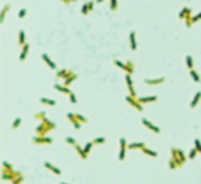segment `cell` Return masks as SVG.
Wrapping results in <instances>:
<instances>
[{"label": "cell", "mask_w": 201, "mask_h": 184, "mask_svg": "<svg viewBox=\"0 0 201 184\" xmlns=\"http://www.w3.org/2000/svg\"><path fill=\"white\" fill-rule=\"evenodd\" d=\"M39 102H41V104H46V106H50V107L57 106V102H55V101H53L52 98H41Z\"/></svg>", "instance_id": "cell-28"}, {"label": "cell", "mask_w": 201, "mask_h": 184, "mask_svg": "<svg viewBox=\"0 0 201 184\" xmlns=\"http://www.w3.org/2000/svg\"><path fill=\"white\" fill-rule=\"evenodd\" d=\"M186 66H187L189 71L193 69V57H192V55H187L186 57Z\"/></svg>", "instance_id": "cell-29"}, {"label": "cell", "mask_w": 201, "mask_h": 184, "mask_svg": "<svg viewBox=\"0 0 201 184\" xmlns=\"http://www.w3.org/2000/svg\"><path fill=\"white\" fill-rule=\"evenodd\" d=\"M21 124H22V118H21V116H17V118L13 120L11 127H13V129H17V127H21Z\"/></svg>", "instance_id": "cell-32"}, {"label": "cell", "mask_w": 201, "mask_h": 184, "mask_svg": "<svg viewBox=\"0 0 201 184\" xmlns=\"http://www.w3.org/2000/svg\"><path fill=\"white\" fill-rule=\"evenodd\" d=\"M126 85H127V90H129V95L134 96V98H138L137 91L134 88V80H132V74H126Z\"/></svg>", "instance_id": "cell-6"}, {"label": "cell", "mask_w": 201, "mask_h": 184, "mask_svg": "<svg viewBox=\"0 0 201 184\" xmlns=\"http://www.w3.org/2000/svg\"><path fill=\"white\" fill-rule=\"evenodd\" d=\"M190 77H192V80H193V82H196V84H198V82H201V77H199V74H198L195 69H190Z\"/></svg>", "instance_id": "cell-30"}, {"label": "cell", "mask_w": 201, "mask_h": 184, "mask_svg": "<svg viewBox=\"0 0 201 184\" xmlns=\"http://www.w3.org/2000/svg\"><path fill=\"white\" fill-rule=\"evenodd\" d=\"M107 140H105V137H96V139L93 140V143L94 145H104Z\"/></svg>", "instance_id": "cell-37"}, {"label": "cell", "mask_w": 201, "mask_h": 184, "mask_svg": "<svg viewBox=\"0 0 201 184\" xmlns=\"http://www.w3.org/2000/svg\"><path fill=\"white\" fill-rule=\"evenodd\" d=\"M129 44H131V49L132 50L138 49V46H137V35H135V32H131L129 33Z\"/></svg>", "instance_id": "cell-17"}, {"label": "cell", "mask_w": 201, "mask_h": 184, "mask_svg": "<svg viewBox=\"0 0 201 184\" xmlns=\"http://www.w3.org/2000/svg\"><path fill=\"white\" fill-rule=\"evenodd\" d=\"M94 146V143H93V140L91 142H87L85 145H83V153H85V158L88 159V156H90V153H91V148Z\"/></svg>", "instance_id": "cell-24"}, {"label": "cell", "mask_w": 201, "mask_h": 184, "mask_svg": "<svg viewBox=\"0 0 201 184\" xmlns=\"http://www.w3.org/2000/svg\"><path fill=\"white\" fill-rule=\"evenodd\" d=\"M189 13H192V8H190V6H184V8H182V10L179 11V19L184 21V19H186V16H187Z\"/></svg>", "instance_id": "cell-26"}, {"label": "cell", "mask_w": 201, "mask_h": 184, "mask_svg": "<svg viewBox=\"0 0 201 184\" xmlns=\"http://www.w3.org/2000/svg\"><path fill=\"white\" fill-rule=\"evenodd\" d=\"M193 143H195V148H196V151L201 154V140H199V139H195V140H193Z\"/></svg>", "instance_id": "cell-40"}, {"label": "cell", "mask_w": 201, "mask_h": 184, "mask_svg": "<svg viewBox=\"0 0 201 184\" xmlns=\"http://www.w3.org/2000/svg\"><path fill=\"white\" fill-rule=\"evenodd\" d=\"M126 102L129 104L131 107H134L135 110H138V112H143V104L138 101V98H134V96H131V95H127V96H126Z\"/></svg>", "instance_id": "cell-5"}, {"label": "cell", "mask_w": 201, "mask_h": 184, "mask_svg": "<svg viewBox=\"0 0 201 184\" xmlns=\"http://www.w3.org/2000/svg\"><path fill=\"white\" fill-rule=\"evenodd\" d=\"M60 184H69V182H63V181H61V182H60Z\"/></svg>", "instance_id": "cell-47"}, {"label": "cell", "mask_w": 201, "mask_h": 184, "mask_svg": "<svg viewBox=\"0 0 201 184\" xmlns=\"http://www.w3.org/2000/svg\"><path fill=\"white\" fill-rule=\"evenodd\" d=\"M44 167L47 168V170H50L52 173H55L57 176H60V175H61V170L57 167V165H53V164H50V162H44Z\"/></svg>", "instance_id": "cell-16"}, {"label": "cell", "mask_w": 201, "mask_h": 184, "mask_svg": "<svg viewBox=\"0 0 201 184\" xmlns=\"http://www.w3.org/2000/svg\"><path fill=\"white\" fill-rule=\"evenodd\" d=\"M60 2H63L65 5H71L72 2H77V0H60Z\"/></svg>", "instance_id": "cell-45"}, {"label": "cell", "mask_w": 201, "mask_h": 184, "mask_svg": "<svg viewBox=\"0 0 201 184\" xmlns=\"http://www.w3.org/2000/svg\"><path fill=\"white\" fill-rule=\"evenodd\" d=\"M46 118H47V113H46V112H38V113H35V120H36V121H44Z\"/></svg>", "instance_id": "cell-31"}, {"label": "cell", "mask_w": 201, "mask_h": 184, "mask_svg": "<svg viewBox=\"0 0 201 184\" xmlns=\"http://www.w3.org/2000/svg\"><path fill=\"white\" fill-rule=\"evenodd\" d=\"M94 5H96V2H87V3H83V5H82V10H80L82 16H88L91 11H93Z\"/></svg>", "instance_id": "cell-9"}, {"label": "cell", "mask_w": 201, "mask_h": 184, "mask_svg": "<svg viewBox=\"0 0 201 184\" xmlns=\"http://www.w3.org/2000/svg\"><path fill=\"white\" fill-rule=\"evenodd\" d=\"M108 2H110V10L116 11L118 10V0H108Z\"/></svg>", "instance_id": "cell-39"}, {"label": "cell", "mask_w": 201, "mask_h": 184, "mask_svg": "<svg viewBox=\"0 0 201 184\" xmlns=\"http://www.w3.org/2000/svg\"><path fill=\"white\" fill-rule=\"evenodd\" d=\"M66 143H69L71 146H74V145H76L77 142H76L74 139H72V137H66Z\"/></svg>", "instance_id": "cell-43"}, {"label": "cell", "mask_w": 201, "mask_h": 184, "mask_svg": "<svg viewBox=\"0 0 201 184\" xmlns=\"http://www.w3.org/2000/svg\"><path fill=\"white\" fill-rule=\"evenodd\" d=\"M29 50H30V44L27 43V44H24L22 46V50H21V55H19V61H25V58H27V55H29Z\"/></svg>", "instance_id": "cell-15"}, {"label": "cell", "mask_w": 201, "mask_h": 184, "mask_svg": "<svg viewBox=\"0 0 201 184\" xmlns=\"http://www.w3.org/2000/svg\"><path fill=\"white\" fill-rule=\"evenodd\" d=\"M55 129H57V124L53 121H50L49 118H46L44 121H41L38 126H36L35 132H36V135H47L50 131H55Z\"/></svg>", "instance_id": "cell-1"}, {"label": "cell", "mask_w": 201, "mask_h": 184, "mask_svg": "<svg viewBox=\"0 0 201 184\" xmlns=\"http://www.w3.org/2000/svg\"><path fill=\"white\" fill-rule=\"evenodd\" d=\"M198 154H199V153L196 151V148H195V146H193V148H192V150L189 151V156H187V158H189V159H195V158H196V156H198Z\"/></svg>", "instance_id": "cell-34"}, {"label": "cell", "mask_w": 201, "mask_h": 184, "mask_svg": "<svg viewBox=\"0 0 201 184\" xmlns=\"http://www.w3.org/2000/svg\"><path fill=\"white\" fill-rule=\"evenodd\" d=\"M145 146H146V145H145L143 142H134V143H129V145H127V148H129V150H140V151H141Z\"/></svg>", "instance_id": "cell-21"}, {"label": "cell", "mask_w": 201, "mask_h": 184, "mask_svg": "<svg viewBox=\"0 0 201 184\" xmlns=\"http://www.w3.org/2000/svg\"><path fill=\"white\" fill-rule=\"evenodd\" d=\"M68 120L71 121V124L74 126V129H82V123L79 121V120L76 118V113H72V112H68Z\"/></svg>", "instance_id": "cell-10"}, {"label": "cell", "mask_w": 201, "mask_h": 184, "mask_svg": "<svg viewBox=\"0 0 201 184\" xmlns=\"http://www.w3.org/2000/svg\"><path fill=\"white\" fill-rule=\"evenodd\" d=\"M134 71H135V65H134V61H126V74H134Z\"/></svg>", "instance_id": "cell-27"}, {"label": "cell", "mask_w": 201, "mask_h": 184, "mask_svg": "<svg viewBox=\"0 0 201 184\" xmlns=\"http://www.w3.org/2000/svg\"><path fill=\"white\" fill-rule=\"evenodd\" d=\"M157 96L156 95H152V96H138V101L145 106V104H151V102H157Z\"/></svg>", "instance_id": "cell-13"}, {"label": "cell", "mask_w": 201, "mask_h": 184, "mask_svg": "<svg viewBox=\"0 0 201 184\" xmlns=\"http://www.w3.org/2000/svg\"><path fill=\"white\" fill-rule=\"evenodd\" d=\"M53 90H57V91H60V93H65V95H69V93H71V90H69V87H65V85H60V84H55V85H53Z\"/></svg>", "instance_id": "cell-23"}, {"label": "cell", "mask_w": 201, "mask_h": 184, "mask_svg": "<svg viewBox=\"0 0 201 184\" xmlns=\"http://www.w3.org/2000/svg\"><path fill=\"white\" fill-rule=\"evenodd\" d=\"M17 43L22 47L24 44H27V36H25V30H19V35H17Z\"/></svg>", "instance_id": "cell-22"}, {"label": "cell", "mask_w": 201, "mask_h": 184, "mask_svg": "<svg viewBox=\"0 0 201 184\" xmlns=\"http://www.w3.org/2000/svg\"><path fill=\"white\" fill-rule=\"evenodd\" d=\"M165 77H156V79H148V77H146L143 82H145V84L146 85H162V84H165Z\"/></svg>", "instance_id": "cell-11"}, {"label": "cell", "mask_w": 201, "mask_h": 184, "mask_svg": "<svg viewBox=\"0 0 201 184\" xmlns=\"http://www.w3.org/2000/svg\"><path fill=\"white\" fill-rule=\"evenodd\" d=\"M192 21H193V24H196L198 21H201V13H198V14H195L193 17H192Z\"/></svg>", "instance_id": "cell-44"}, {"label": "cell", "mask_w": 201, "mask_h": 184, "mask_svg": "<svg viewBox=\"0 0 201 184\" xmlns=\"http://www.w3.org/2000/svg\"><path fill=\"white\" fill-rule=\"evenodd\" d=\"M168 165H170V168H171V170H176V168H179V165H178L175 161H173V159H170V161H168Z\"/></svg>", "instance_id": "cell-41"}, {"label": "cell", "mask_w": 201, "mask_h": 184, "mask_svg": "<svg viewBox=\"0 0 201 184\" xmlns=\"http://www.w3.org/2000/svg\"><path fill=\"white\" fill-rule=\"evenodd\" d=\"M21 175H22L21 172H16V170H14V172H3V170H2V179H3V181H11V182H13L17 176H21Z\"/></svg>", "instance_id": "cell-7"}, {"label": "cell", "mask_w": 201, "mask_h": 184, "mask_svg": "<svg viewBox=\"0 0 201 184\" xmlns=\"http://www.w3.org/2000/svg\"><path fill=\"white\" fill-rule=\"evenodd\" d=\"M141 124H143L145 127H148V129H149V131H152V132H156V134H160V132H162V129H160V127H159V126H156V124H154V123H151V121H149V120H146V118H143V120H141Z\"/></svg>", "instance_id": "cell-8"}, {"label": "cell", "mask_w": 201, "mask_h": 184, "mask_svg": "<svg viewBox=\"0 0 201 184\" xmlns=\"http://www.w3.org/2000/svg\"><path fill=\"white\" fill-rule=\"evenodd\" d=\"M3 172H14V167H13V165L10 164V162H3V168H2Z\"/></svg>", "instance_id": "cell-33"}, {"label": "cell", "mask_w": 201, "mask_h": 184, "mask_svg": "<svg viewBox=\"0 0 201 184\" xmlns=\"http://www.w3.org/2000/svg\"><path fill=\"white\" fill-rule=\"evenodd\" d=\"M127 145H129L127 140L124 139V137H121V139H120V154H118V161H120V162H123L126 159L127 150H129V148H127Z\"/></svg>", "instance_id": "cell-4"}, {"label": "cell", "mask_w": 201, "mask_h": 184, "mask_svg": "<svg viewBox=\"0 0 201 184\" xmlns=\"http://www.w3.org/2000/svg\"><path fill=\"white\" fill-rule=\"evenodd\" d=\"M11 10V3H5L3 5V8H2V14H0V22H5V19H6V14H8V11Z\"/></svg>", "instance_id": "cell-18"}, {"label": "cell", "mask_w": 201, "mask_h": 184, "mask_svg": "<svg viewBox=\"0 0 201 184\" xmlns=\"http://www.w3.org/2000/svg\"><path fill=\"white\" fill-rule=\"evenodd\" d=\"M170 153H171V159L175 161V162L179 165V168H181L182 165L186 164V161H187L186 153L182 151V150H179V148H176V146H173V148L170 150Z\"/></svg>", "instance_id": "cell-2"}, {"label": "cell", "mask_w": 201, "mask_h": 184, "mask_svg": "<svg viewBox=\"0 0 201 184\" xmlns=\"http://www.w3.org/2000/svg\"><path fill=\"white\" fill-rule=\"evenodd\" d=\"M199 101H201V91H196L195 96H193V99H192V102L189 104V107H190V109H195V107L199 104Z\"/></svg>", "instance_id": "cell-20"}, {"label": "cell", "mask_w": 201, "mask_h": 184, "mask_svg": "<svg viewBox=\"0 0 201 184\" xmlns=\"http://www.w3.org/2000/svg\"><path fill=\"white\" fill-rule=\"evenodd\" d=\"M76 118L79 120V121L83 124V123H88V118L87 116H83V115H80V113H76Z\"/></svg>", "instance_id": "cell-38"}, {"label": "cell", "mask_w": 201, "mask_h": 184, "mask_svg": "<svg viewBox=\"0 0 201 184\" xmlns=\"http://www.w3.org/2000/svg\"><path fill=\"white\" fill-rule=\"evenodd\" d=\"M68 98H69V102L71 104H77V96H76L74 91H71V93L68 95Z\"/></svg>", "instance_id": "cell-36"}, {"label": "cell", "mask_w": 201, "mask_h": 184, "mask_svg": "<svg viewBox=\"0 0 201 184\" xmlns=\"http://www.w3.org/2000/svg\"><path fill=\"white\" fill-rule=\"evenodd\" d=\"M32 143L33 145H52L53 139L49 135H35L32 139Z\"/></svg>", "instance_id": "cell-3"}, {"label": "cell", "mask_w": 201, "mask_h": 184, "mask_svg": "<svg viewBox=\"0 0 201 184\" xmlns=\"http://www.w3.org/2000/svg\"><path fill=\"white\" fill-rule=\"evenodd\" d=\"M71 69H57V74H55V77L57 79H63V80H65L69 74H71Z\"/></svg>", "instance_id": "cell-19"}, {"label": "cell", "mask_w": 201, "mask_h": 184, "mask_svg": "<svg viewBox=\"0 0 201 184\" xmlns=\"http://www.w3.org/2000/svg\"><path fill=\"white\" fill-rule=\"evenodd\" d=\"M96 3H102V2H105V0H94Z\"/></svg>", "instance_id": "cell-46"}, {"label": "cell", "mask_w": 201, "mask_h": 184, "mask_svg": "<svg viewBox=\"0 0 201 184\" xmlns=\"http://www.w3.org/2000/svg\"><path fill=\"white\" fill-rule=\"evenodd\" d=\"M25 16H27V10H25V8H21V10H19V14H17V17H19V19H24Z\"/></svg>", "instance_id": "cell-42"}, {"label": "cell", "mask_w": 201, "mask_h": 184, "mask_svg": "<svg viewBox=\"0 0 201 184\" xmlns=\"http://www.w3.org/2000/svg\"><path fill=\"white\" fill-rule=\"evenodd\" d=\"M113 65H116L120 69H123V71L126 72V63H123L121 60H113Z\"/></svg>", "instance_id": "cell-35"}, {"label": "cell", "mask_w": 201, "mask_h": 184, "mask_svg": "<svg viewBox=\"0 0 201 184\" xmlns=\"http://www.w3.org/2000/svg\"><path fill=\"white\" fill-rule=\"evenodd\" d=\"M41 58H43V61L46 63V65H47L50 69H53V71H57V65H55V61H53L50 57H49V55L47 54H43L41 55Z\"/></svg>", "instance_id": "cell-12"}, {"label": "cell", "mask_w": 201, "mask_h": 184, "mask_svg": "<svg viewBox=\"0 0 201 184\" xmlns=\"http://www.w3.org/2000/svg\"><path fill=\"white\" fill-rule=\"evenodd\" d=\"M11 184H13V182H11Z\"/></svg>", "instance_id": "cell-48"}, {"label": "cell", "mask_w": 201, "mask_h": 184, "mask_svg": "<svg viewBox=\"0 0 201 184\" xmlns=\"http://www.w3.org/2000/svg\"><path fill=\"white\" fill-rule=\"evenodd\" d=\"M77 79H79V76L76 74V72H74V71H72V72H71V74H69V76H68V77H66L65 80H63V85H65V87H69V85L72 84V82H76Z\"/></svg>", "instance_id": "cell-14"}, {"label": "cell", "mask_w": 201, "mask_h": 184, "mask_svg": "<svg viewBox=\"0 0 201 184\" xmlns=\"http://www.w3.org/2000/svg\"><path fill=\"white\" fill-rule=\"evenodd\" d=\"M141 153H143L145 156H151V158H157V156H159V153H156L154 150L148 148V146H145V148L141 150Z\"/></svg>", "instance_id": "cell-25"}]
</instances>
